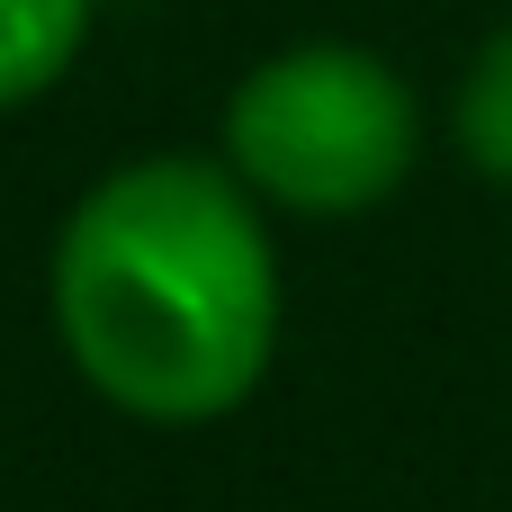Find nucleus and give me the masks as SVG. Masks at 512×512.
Returning a JSON list of instances; mask_svg holds the SVG:
<instances>
[{
  "instance_id": "1",
  "label": "nucleus",
  "mask_w": 512,
  "mask_h": 512,
  "mask_svg": "<svg viewBox=\"0 0 512 512\" xmlns=\"http://www.w3.org/2000/svg\"><path fill=\"white\" fill-rule=\"evenodd\" d=\"M54 333L135 423L234 414L279 351V252L252 189L198 153L117 162L54 234Z\"/></svg>"
},
{
  "instance_id": "2",
  "label": "nucleus",
  "mask_w": 512,
  "mask_h": 512,
  "mask_svg": "<svg viewBox=\"0 0 512 512\" xmlns=\"http://www.w3.org/2000/svg\"><path fill=\"white\" fill-rule=\"evenodd\" d=\"M414 153H423V108L405 72L369 45L261 54L225 99L234 180L288 216H360L405 189Z\"/></svg>"
},
{
  "instance_id": "3",
  "label": "nucleus",
  "mask_w": 512,
  "mask_h": 512,
  "mask_svg": "<svg viewBox=\"0 0 512 512\" xmlns=\"http://www.w3.org/2000/svg\"><path fill=\"white\" fill-rule=\"evenodd\" d=\"M90 36V0H0V108H27L72 72Z\"/></svg>"
},
{
  "instance_id": "4",
  "label": "nucleus",
  "mask_w": 512,
  "mask_h": 512,
  "mask_svg": "<svg viewBox=\"0 0 512 512\" xmlns=\"http://www.w3.org/2000/svg\"><path fill=\"white\" fill-rule=\"evenodd\" d=\"M450 126H459V153H468L486 180H504V189H512V27L477 45V63H468V81H459Z\"/></svg>"
}]
</instances>
